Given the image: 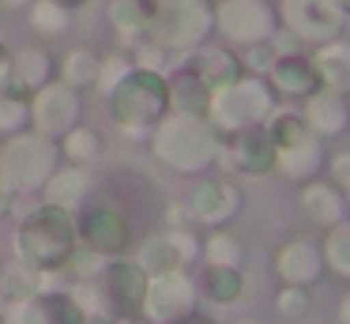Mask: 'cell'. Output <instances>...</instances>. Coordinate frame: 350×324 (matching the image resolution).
Masks as SVG:
<instances>
[{
	"label": "cell",
	"mask_w": 350,
	"mask_h": 324,
	"mask_svg": "<svg viewBox=\"0 0 350 324\" xmlns=\"http://www.w3.org/2000/svg\"><path fill=\"white\" fill-rule=\"evenodd\" d=\"M8 306H12V301H8V294H4V286H0V321H4V313H8Z\"/></svg>",
	"instance_id": "obj_46"
},
{
	"label": "cell",
	"mask_w": 350,
	"mask_h": 324,
	"mask_svg": "<svg viewBox=\"0 0 350 324\" xmlns=\"http://www.w3.org/2000/svg\"><path fill=\"white\" fill-rule=\"evenodd\" d=\"M219 162L245 177H267L275 170V140L267 136L264 125L245 128V132L222 136L219 143Z\"/></svg>",
	"instance_id": "obj_15"
},
{
	"label": "cell",
	"mask_w": 350,
	"mask_h": 324,
	"mask_svg": "<svg viewBox=\"0 0 350 324\" xmlns=\"http://www.w3.org/2000/svg\"><path fill=\"white\" fill-rule=\"evenodd\" d=\"M0 324H4V321H0Z\"/></svg>",
	"instance_id": "obj_52"
},
{
	"label": "cell",
	"mask_w": 350,
	"mask_h": 324,
	"mask_svg": "<svg viewBox=\"0 0 350 324\" xmlns=\"http://www.w3.org/2000/svg\"><path fill=\"white\" fill-rule=\"evenodd\" d=\"M166 238L174 241V249H177V256H181L185 268H192V264L204 256V238L196 234V226H170Z\"/></svg>",
	"instance_id": "obj_37"
},
{
	"label": "cell",
	"mask_w": 350,
	"mask_h": 324,
	"mask_svg": "<svg viewBox=\"0 0 350 324\" xmlns=\"http://www.w3.org/2000/svg\"><path fill=\"white\" fill-rule=\"evenodd\" d=\"M57 79V53L46 42H27L19 49H12V83L8 87L34 95L46 83Z\"/></svg>",
	"instance_id": "obj_21"
},
{
	"label": "cell",
	"mask_w": 350,
	"mask_h": 324,
	"mask_svg": "<svg viewBox=\"0 0 350 324\" xmlns=\"http://www.w3.org/2000/svg\"><path fill=\"white\" fill-rule=\"evenodd\" d=\"M27 4H31V0H0L4 12H27Z\"/></svg>",
	"instance_id": "obj_44"
},
{
	"label": "cell",
	"mask_w": 350,
	"mask_h": 324,
	"mask_svg": "<svg viewBox=\"0 0 350 324\" xmlns=\"http://www.w3.org/2000/svg\"><path fill=\"white\" fill-rule=\"evenodd\" d=\"M31 128V95L16 87H4L0 90V140L4 136H16Z\"/></svg>",
	"instance_id": "obj_34"
},
{
	"label": "cell",
	"mask_w": 350,
	"mask_h": 324,
	"mask_svg": "<svg viewBox=\"0 0 350 324\" xmlns=\"http://www.w3.org/2000/svg\"><path fill=\"white\" fill-rule=\"evenodd\" d=\"M87 113V102H83V90L68 87V83L53 79L46 83L42 90L31 95V128L49 140H61L68 128H76Z\"/></svg>",
	"instance_id": "obj_11"
},
{
	"label": "cell",
	"mask_w": 350,
	"mask_h": 324,
	"mask_svg": "<svg viewBox=\"0 0 350 324\" xmlns=\"http://www.w3.org/2000/svg\"><path fill=\"white\" fill-rule=\"evenodd\" d=\"M271 306H275V313H279L282 321H305V316L312 313V290H309V286L279 283V290H275Z\"/></svg>",
	"instance_id": "obj_36"
},
{
	"label": "cell",
	"mask_w": 350,
	"mask_h": 324,
	"mask_svg": "<svg viewBox=\"0 0 350 324\" xmlns=\"http://www.w3.org/2000/svg\"><path fill=\"white\" fill-rule=\"evenodd\" d=\"M102 132L98 128H91L87 121H79L76 128H68V132L61 136V155H64V162H76V166H91V162H98V155H102Z\"/></svg>",
	"instance_id": "obj_33"
},
{
	"label": "cell",
	"mask_w": 350,
	"mask_h": 324,
	"mask_svg": "<svg viewBox=\"0 0 350 324\" xmlns=\"http://www.w3.org/2000/svg\"><path fill=\"white\" fill-rule=\"evenodd\" d=\"M189 208H192V219L211 230V226H230L241 215L245 196L230 177H219V173L207 170L196 177V188L189 192Z\"/></svg>",
	"instance_id": "obj_14"
},
{
	"label": "cell",
	"mask_w": 350,
	"mask_h": 324,
	"mask_svg": "<svg viewBox=\"0 0 350 324\" xmlns=\"http://www.w3.org/2000/svg\"><path fill=\"white\" fill-rule=\"evenodd\" d=\"M76 230L79 245L94 256H121L132 249V215L117 196L94 192L76 208Z\"/></svg>",
	"instance_id": "obj_8"
},
{
	"label": "cell",
	"mask_w": 350,
	"mask_h": 324,
	"mask_svg": "<svg viewBox=\"0 0 350 324\" xmlns=\"http://www.w3.org/2000/svg\"><path fill=\"white\" fill-rule=\"evenodd\" d=\"M324 162H327V140H320L317 132H305L301 140L275 147V173H282V177L294 181V185L320 177V173H324Z\"/></svg>",
	"instance_id": "obj_19"
},
{
	"label": "cell",
	"mask_w": 350,
	"mask_h": 324,
	"mask_svg": "<svg viewBox=\"0 0 350 324\" xmlns=\"http://www.w3.org/2000/svg\"><path fill=\"white\" fill-rule=\"evenodd\" d=\"M215 34V0H154L151 8V42L170 53H189L211 42Z\"/></svg>",
	"instance_id": "obj_7"
},
{
	"label": "cell",
	"mask_w": 350,
	"mask_h": 324,
	"mask_svg": "<svg viewBox=\"0 0 350 324\" xmlns=\"http://www.w3.org/2000/svg\"><path fill=\"white\" fill-rule=\"evenodd\" d=\"M324 173H327V181H332V185H339L342 192L350 196V151H327Z\"/></svg>",
	"instance_id": "obj_39"
},
{
	"label": "cell",
	"mask_w": 350,
	"mask_h": 324,
	"mask_svg": "<svg viewBox=\"0 0 350 324\" xmlns=\"http://www.w3.org/2000/svg\"><path fill=\"white\" fill-rule=\"evenodd\" d=\"M234 324H267V321H260V316H241V321H234Z\"/></svg>",
	"instance_id": "obj_47"
},
{
	"label": "cell",
	"mask_w": 350,
	"mask_h": 324,
	"mask_svg": "<svg viewBox=\"0 0 350 324\" xmlns=\"http://www.w3.org/2000/svg\"><path fill=\"white\" fill-rule=\"evenodd\" d=\"M27 27L38 38H61L72 30V8L61 0H31L27 4Z\"/></svg>",
	"instance_id": "obj_29"
},
{
	"label": "cell",
	"mask_w": 350,
	"mask_h": 324,
	"mask_svg": "<svg viewBox=\"0 0 350 324\" xmlns=\"http://www.w3.org/2000/svg\"><path fill=\"white\" fill-rule=\"evenodd\" d=\"M200 298L211 306H234L245 294V268H222V264H204V279H200Z\"/></svg>",
	"instance_id": "obj_28"
},
{
	"label": "cell",
	"mask_w": 350,
	"mask_h": 324,
	"mask_svg": "<svg viewBox=\"0 0 350 324\" xmlns=\"http://www.w3.org/2000/svg\"><path fill=\"white\" fill-rule=\"evenodd\" d=\"M147 268L136 256L121 253V256H102L98 268L87 279H76L72 294L79 298L83 313H109V316H129L139 313L144 306V290H147Z\"/></svg>",
	"instance_id": "obj_4"
},
{
	"label": "cell",
	"mask_w": 350,
	"mask_h": 324,
	"mask_svg": "<svg viewBox=\"0 0 350 324\" xmlns=\"http://www.w3.org/2000/svg\"><path fill=\"white\" fill-rule=\"evenodd\" d=\"M264 79L271 83V90L279 95V102H301V98H309L312 90H320V75H317V68H312V60H309L305 49L279 53V57L271 60V68H267Z\"/></svg>",
	"instance_id": "obj_18"
},
{
	"label": "cell",
	"mask_w": 350,
	"mask_h": 324,
	"mask_svg": "<svg viewBox=\"0 0 350 324\" xmlns=\"http://www.w3.org/2000/svg\"><path fill=\"white\" fill-rule=\"evenodd\" d=\"M237 60H241V72L267 75V68H271V60H275V49H271V42H256V45L237 49Z\"/></svg>",
	"instance_id": "obj_38"
},
{
	"label": "cell",
	"mask_w": 350,
	"mask_h": 324,
	"mask_svg": "<svg viewBox=\"0 0 350 324\" xmlns=\"http://www.w3.org/2000/svg\"><path fill=\"white\" fill-rule=\"evenodd\" d=\"M12 83V45L0 38V90Z\"/></svg>",
	"instance_id": "obj_41"
},
{
	"label": "cell",
	"mask_w": 350,
	"mask_h": 324,
	"mask_svg": "<svg viewBox=\"0 0 350 324\" xmlns=\"http://www.w3.org/2000/svg\"><path fill=\"white\" fill-rule=\"evenodd\" d=\"M61 4H68V8H83V4H91V0H61Z\"/></svg>",
	"instance_id": "obj_48"
},
{
	"label": "cell",
	"mask_w": 350,
	"mask_h": 324,
	"mask_svg": "<svg viewBox=\"0 0 350 324\" xmlns=\"http://www.w3.org/2000/svg\"><path fill=\"white\" fill-rule=\"evenodd\" d=\"M0 286H4L8 301H23V298H31L34 290L46 286V271L27 264V260H19V256H12V260L0 268Z\"/></svg>",
	"instance_id": "obj_32"
},
{
	"label": "cell",
	"mask_w": 350,
	"mask_h": 324,
	"mask_svg": "<svg viewBox=\"0 0 350 324\" xmlns=\"http://www.w3.org/2000/svg\"><path fill=\"white\" fill-rule=\"evenodd\" d=\"M79 249V230H76V211L61 208V203L38 200L19 215L16 230H12V253L19 260L42 268L46 275L64 271L68 260Z\"/></svg>",
	"instance_id": "obj_1"
},
{
	"label": "cell",
	"mask_w": 350,
	"mask_h": 324,
	"mask_svg": "<svg viewBox=\"0 0 350 324\" xmlns=\"http://www.w3.org/2000/svg\"><path fill=\"white\" fill-rule=\"evenodd\" d=\"M279 8V23L294 30L305 45L332 42L347 30V15L335 0H275Z\"/></svg>",
	"instance_id": "obj_12"
},
{
	"label": "cell",
	"mask_w": 350,
	"mask_h": 324,
	"mask_svg": "<svg viewBox=\"0 0 350 324\" xmlns=\"http://www.w3.org/2000/svg\"><path fill=\"white\" fill-rule=\"evenodd\" d=\"M219 143L222 136L211 128L204 113L185 110H170L147 136L151 158L166 166L170 173H181V177H200V173L211 170L219 162Z\"/></svg>",
	"instance_id": "obj_2"
},
{
	"label": "cell",
	"mask_w": 350,
	"mask_h": 324,
	"mask_svg": "<svg viewBox=\"0 0 350 324\" xmlns=\"http://www.w3.org/2000/svg\"><path fill=\"white\" fill-rule=\"evenodd\" d=\"M106 95V117L124 140H147L151 128L170 113V87L166 72L132 64Z\"/></svg>",
	"instance_id": "obj_3"
},
{
	"label": "cell",
	"mask_w": 350,
	"mask_h": 324,
	"mask_svg": "<svg viewBox=\"0 0 350 324\" xmlns=\"http://www.w3.org/2000/svg\"><path fill=\"white\" fill-rule=\"evenodd\" d=\"M309 60L320 75V87L350 95V38L339 34V38H332V42L312 45Z\"/></svg>",
	"instance_id": "obj_25"
},
{
	"label": "cell",
	"mask_w": 350,
	"mask_h": 324,
	"mask_svg": "<svg viewBox=\"0 0 350 324\" xmlns=\"http://www.w3.org/2000/svg\"><path fill=\"white\" fill-rule=\"evenodd\" d=\"M275 105H279V95L271 90V83L264 75L241 72L234 83L211 90V102H207L204 117L211 121V128L219 136H234V132H245V128L264 125Z\"/></svg>",
	"instance_id": "obj_6"
},
{
	"label": "cell",
	"mask_w": 350,
	"mask_h": 324,
	"mask_svg": "<svg viewBox=\"0 0 350 324\" xmlns=\"http://www.w3.org/2000/svg\"><path fill=\"white\" fill-rule=\"evenodd\" d=\"M136 260L147 268V275H159V271H174V268H185L181 256H177L174 241L166 238V234H151V238L139 245Z\"/></svg>",
	"instance_id": "obj_35"
},
{
	"label": "cell",
	"mask_w": 350,
	"mask_h": 324,
	"mask_svg": "<svg viewBox=\"0 0 350 324\" xmlns=\"http://www.w3.org/2000/svg\"><path fill=\"white\" fill-rule=\"evenodd\" d=\"M185 324H207V321H200V316H189V321H185Z\"/></svg>",
	"instance_id": "obj_50"
},
{
	"label": "cell",
	"mask_w": 350,
	"mask_h": 324,
	"mask_svg": "<svg viewBox=\"0 0 350 324\" xmlns=\"http://www.w3.org/2000/svg\"><path fill=\"white\" fill-rule=\"evenodd\" d=\"M320 253H324V264H327V275L350 283V215L332 223L320 238Z\"/></svg>",
	"instance_id": "obj_30"
},
{
	"label": "cell",
	"mask_w": 350,
	"mask_h": 324,
	"mask_svg": "<svg viewBox=\"0 0 350 324\" xmlns=\"http://www.w3.org/2000/svg\"><path fill=\"white\" fill-rule=\"evenodd\" d=\"M335 4H339V8H342V15L350 19V0H335Z\"/></svg>",
	"instance_id": "obj_49"
},
{
	"label": "cell",
	"mask_w": 350,
	"mask_h": 324,
	"mask_svg": "<svg viewBox=\"0 0 350 324\" xmlns=\"http://www.w3.org/2000/svg\"><path fill=\"white\" fill-rule=\"evenodd\" d=\"M98 72H102V53L91 45H72L64 49V57L57 60V79L68 83L76 90H94L98 87Z\"/></svg>",
	"instance_id": "obj_27"
},
{
	"label": "cell",
	"mask_w": 350,
	"mask_h": 324,
	"mask_svg": "<svg viewBox=\"0 0 350 324\" xmlns=\"http://www.w3.org/2000/svg\"><path fill=\"white\" fill-rule=\"evenodd\" d=\"M64 162L61 140L34 132H16L0 140V181L23 200V196H42L46 181L53 177V170Z\"/></svg>",
	"instance_id": "obj_5"
},
{
	"label": "cell",
	"mask_w": 350,
	"mask_h": 324,
	"mask_svg": "<svg viewBox=\"0 0 350 324\" xmlns=\"http://www.w3.org/2000/svg\"><path fill=\"white\" fill-rule=\"evenodd\" d=\"M16 203H19V196L12 192L4 181H0V219H8V215H16Z\"/></svg>",
	"instance_id": "obj_42"
},
{
	"label": "cell",
	"mask_w": 350,
	"mask_h": 324,
	"mask_svg": "<svg viewBox=\"0 0 350 324\" xmlns=\"http://www.w3.org/2000/svg\"><path fill=\"white\" fill-rule=\"evenodd\" d=\"M113 324H151V321H147L144 313H129V316H117Z\"/></svg>",
	"instance_id": "obj_45"
},
{
	"label": "cell",
	"mask_w": 350,
	"mask_h": 324,
	"mask_svg": "<svg viewBox=\"0 0 350 324\" xmlns=\"http://www.w3.org/2000/svg\"><path fill=\"white\" fill-rule=\"evenodd\" d=\"M204 264H222V268H245V241L230 226H211L204 234Z\"/></svg>",
	"instance_id": "obj_31"
},
{
	"label": "cell",
	"mask_w": 350,
	"mask_h": 324,
	"mask_svg": "<svg viewBox=\"0 0 350 324\" xmlns=\"http://www.w3.org/2000/svg\"><path fill=\"white\" fill-rule=\"evenodd\" d=\"M94 188V177H91V166H76V162H61L53 170V177L46 181L38 200H49V203H61V208H72L76 211L79 203L91 196Z\"/></svg>",
	"instance_id": "obj_26"
},
{
	"label": "cell",
	"mask_w": 350,
	"mask_h": 324,
	"mask_svg": "<svg viewBox=\"0 0 350 324\" xmlns=\"http://www.w3.org/2000/svg\"><path fill=\"white\" fill-rule=\"evenodd\" d=\"M166 87H170V110H185V113H207L211 102V87L192 72V64L185 57H177L166 68Z\"/></svg>",
	"instance_id": "obj_24"
},
{
	"label": "cell",
	"mask_w": 350,
	"mask_h": 324,
	"mask_svg": "<svg viewBox=\"0 0 350 324\" xmlns=\"http://www.w3.org/2000/svg\"><path fill=\"white\" fill-rule=\"evenodd\" d=\"M151 8L154 0H109L106 4V23L121 49L132 53L139 42L151 38Z\"/></svg>",
	"instance_id": "obj_22"
},
{
	"label": "cell",
	"mask_w": 350,
	"mask_h": 324,
	"mask_svg": "<svg viewBox=\"0 0 350 324\" xmlns=\"http://www.w3.org/2000/svg\"><path fill=\"white\" fill-rule=\"evenodd\" d=\"M297 211H301L305 223L327 230L332 223L347 219V192H342L339 185H332V181L320 173V177L297 185Z\"/></svg>",
	"instance_id": "obj_20"
},
{
	"label": "cell",
	"mask_w": 350,
	"mask_h": 324,
	"mask_svg": "<svg viewBox=\"0 0 350 324\" xmlns=\"http://www.w3.org/2000/svg\"><path fill=\"white\" fill-rule=\"evenodd\" d=\"M301 117L309 125V132H317L320 140H342L350 136V95H339V90H312L309 98H301Z\"/></svg>",
	"instance_id": "obj_17"
},
{
	"label": "cell",
	"mask_w": 350,
	"mask_h": 324,
	"mask_svg": "<svg viewBox=\"0 0 350 324\" xmlns=\"http://www.w3.org/2000/svg\"><path fill=\"white\" fill-rule=\"evenodd\" d=\"M271 271L279 283H290V286H309L317 290L320 283L327 279V264H324V253H320L317 241H305V238H290L275 249L271 256Z\"/></svg>",
	"instance_id": "obj_16"
},
{
	"label": "cell",
	"mask_w": 350,
	"mask_h": 324,
	"mask_svg": "<svg viewBox=\"0 0 350 324\" xmlns=\"http://www.w3.org/2000/svg\"><path fill=\"white\" fill-rule=\"evenodd\" d=\"M196 309H200V286L189 275V268L159 271V275L147 279L139 313L151 324H185L189 316H196Z\"/></svg>",
	"instance_id": "obj_9"
},
{
	"label": "cell",
	"mask_w": 350,
	"mask_h": 324,
	"mask_svg": "<svg viewBox=\"0 0 350 324\" xmlns=\"http://www.w3.org/2000/svg\"><path fill=\"white\" fill-rule=\"evenodd\" d=\"M181 57L189 60L192 72H196L211 90L226 87V83H234L237 75H241L237 49H234V45H226V42H204V45H196V49L181 53Z\"/></svg>",
	"instance_id": "obj_23"
},
{
	"label": "cell",
	"mask_w": 350,
	"mask_h": 324,
	"mask_svg": "<svg viewBox=\"0 0 350 324\" xmlns=\"http://www.w3.org/2000/svg\"><path fill=\"white\" fill-rule=\"evenodd\" d=\"M166 226H196L189 200H170L166 203Z\"/></svg>",
	"instance_id": "obj_40"
},
{
	"label": "cell",
	"mask_w": 350,
	"mask_h": 324,
	"mask_svg": "<svg viewBox=\"0 0 350 324\" xmlns=\"http://www.w3.org/2000/svg\"><path fill=\"white\" fill-rule=\"evenodd\" d=\"M87 313L79 306V298L72 294V286L49 283L42 290H34L31 298L12 301L4 324H83Z\"/></svg>",
	"instance_id": "obj_13"
},
{
	"label": "cell",
	"mask_w": 350,
	"mask_h": 324,
	"mask_svg": "<svg viewBox=\"0 0 350 324\" xmlns=\"http://www.w3.org/2000/svg\"><path fill=\"white\" fill-rule=\"evenodd\" d=\"M279 27L275 0H215V34L234 49L267 42Z\"/></svg>",
	"instance_id": "obj_10"
},
{
	"label": "cell",
	"mask_w": 350,
	"mask_h": 324,
	"mask_svg": "<svg viewBox=\"0 0 350 324\" xmlns=\"http://www.w3.org/2000/svg\"><path fill=\"white\" fill-rule=\"evenodd\" d=\"M347 215H350V196H347Z\"/></svg>",
	"instance_id": "obj_51"
},
{
	"label": "cell",
	"mask_w": 350,
	"mask_h": 324,
	"mask_svg": "<svg viewBox=\"0 0 350 324\" xmlns=\"http://www.w3.org/2000/svg\"><path fill=\"white\" fill-rule=\"evenodd\" d=\"M339 324H350V290L339 298Z\"/></svg>",
	"instance_id": "obj_43"
}]
</instances>
